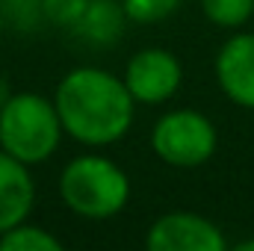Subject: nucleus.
<instances>
[{
  "instance_id": "6e6552de",
  "label": "nucleus",
  "mask_w": 254,
  "mask_h": 251,
  "mask_svg": "<svg viewBox=\"0 0 254 251\" xmlns=\"http://www.w3.org/2000/svg\"><path fill=\"white\" fill-rule=\"evenodd\" d=\"M36 204V184L30 166L0 148V234L27 222Z\"/></svg>"
},
{
  "instance_id": "f3484780",
  "label": "nucleus",
  "mask_w": 254,
  "mask_h": 251,
  "mask_svg": "<svg viewBox=\"0 0 254 251\" xmlns=\"http://www.w3.org/2000/svg\"><path fill=\"white\" fill-rule=\"evenodd\" d=\"M3 24H6V18H3V9H0V33H3Z\"/></svg>"
},
{
  "instance_id": "0eeeda50",
  "label": "nucleus",
  "mask_w": 254,
  "mask_h": 251,
  "mask_svg": "<svg viewBox=\"0 0 254 251\" xmlns=\"http://www.w3.org/2000/svg\"><path fill=\"white\" fill-rule=\"evenodd\" d=\"M216 83L228 101L254 110V33H237L219 48Z\"/></svg>"
},
{
  "instance_id": "20e7f679",
  "label": "nucleus",
  "mask_w": 254,
  "mask_h": 251,
  "mask_svg": "<svg viewBox=\"0 0 254 251\" xmlns=\"http://www.w3.org/2000/svg\"><path fill=\"white\" fill-rule=\"evenodd\" d=\"M219 145L213 122L198 110H172L157 119L151 130V151L175 169L204 166Z\"/></svg>"
},
{
  "instance_id": "f8f14e48",
  "label": "nucleus",
  "mask_w": 254,
  "mask_h": 251,
  "mask_svg": "<svg viewBox=\"0 0 254 251\" xmlns=\"http://www.w3.org/2000/svg\"><path fill=\"white\" fill-rule=\"evenodd\" d=\"M181 0H122L127 21L136 24H160L178 12Z\"/></svg>"
},
{
  "instance_id": "2eb2a0df",
  "label": "nucleus",
  "mask_w": 254,
  "mask_h": 251,
  "mask_svg": "<svg viewBox=\"0 0 254 251\" xmlns=\"http://www.w3.org/2000/svg\"><path fill=\"white\" fill-rule=\"evenodd\" d=\"M9 98H12V92H9V83H6V80L0 77V107H3V104H6Z\"/></svg>"
},
{
  "instance_id": "dca6fc26",
  "label": "nucleus",
  "mask_w": 254,
  "mask_h": 251,
  "mask_svg": "<svg viewBox=\"0 0 254 251\" xmlns=\"http://www.w3.org/2000/svg\"><path fill=\"white\" fill-rule=\"evenodd\" d=\"M237 251H254V240H243V243H237Z\"/></svg>"
},
{
  "instance_id": "f257e3e1",
  "label": "nucleus",
  "mask_w": 254,
  "mask_h": 251,
  "mask_svg": "<svg viewBox=\"0 0 254 251\" xmlns=\"http://www.w3.org/2000/svg\"><path fill=\"white\" fill-rule=\"evenodd\" d=\"M65 133L89 148H107L122 142L133 125L136 101L125 77L104 68H74L68 71L54 95Z\"/></svg>"
},
{
  "instance_id": "4468645a",
  "label": "nucleus",
  "mask_w": 254,
  "mask_h": 251,
  "mask_svg": "<svg viewBox=\"0 0 254 251\" xmlns=\"http://www.w3.org/2000/svg\"><path fill=\"white\" fill-rule=\"evenodd\" d=\"M89 0H42V9H45V21L65 27V30H74L86 12Z\"/></svg>"
},
{
  "instance_id": "7ed1b4c3",
  "label": "nucleus",
  "mask_w": 254,
  "mask_h": 251,
  "mask_svg": "<svg viewBox=\"0 0 254 251\" xmlns=\"http://www.w3.org/2000/svg\"><path fill=\"white\" fill-rule=\"evenodd\" d=\"M60 198L80 219H113L127 207L130 178L122 166L101 154L74 157L60 175Z\"/></svg>"
},
{
  "instance_id": "1a4fd4ad",
  "label": "nucleus",
  "mask_w": 254,
  "mask_h": 251,
  "mask_svg": "<svg viewBox=\"0 0 254 251\" xmlns=\"http://www.w3.org/2000/svg\"><path fill=\"white\" fill-rule=\"evenodd\" d=\"M125 21H127V15H125V9H122V3H113V0H89L80 24L74 27V33L83 36L92 45H110L122 33Z\"/></svg>"
},
{
  "instance_id": "9d476101",
  "label": "nucleus",
  "mask_w": 254,
  "mask_h": 251,
  "mask_svg": "<svg viewBox=\"0 0 254 251\" xmlns=\"http://www.w3.org/2000/svg\"><path fill=\"white\" fill-rule=\"evenodd\" d=\"M0 251H63V243L39 225H15L0 234Z\"/></svg>"
},
{
  "instance_id": "423d86ee",
  "label": "nucleus",
  "mask_w": 254,
  "mask_h": 251,
  "mask_svg": "<svg viewBox=\"0 0 254 251\" xmlns=\"http://www.w3.org/2000/svg\"><path fill=\"white\" fill-rule=\"evenodd\" d=\"M151 251H225V234L198 213H166L160 216L145 237Z\"/></svg>"
},
{
  "instance_id": "f03ea898",
  "label": "nucleus",
  "mask_w": 254,
  "mask_h": 251,
  "mask_svg": "<svg viewBox=\"0 0 254 251\" xmlns=\"http://www.w3.org/2000/svg\"><path fill=\"white\" fill-rule=\"evenodd\" d=\"M65 136L60 110L51 98L18 92L0 107V148L27 166L51 160Z\"/></svg>"
},
{
  "instance_id": "ddd939ff",
  "label": "nucleus",
  "mask_w": 254,
  "mask_h": 251,
  "mask_svg": "<svg viewBox=\"0 0 254 251\" xmlns=\"http://www.w3.org/2000/svg\"><path fill=\"white\" fill-rule=\"evenodd\" d=\"M3 18L21 30H33L39 21H45V9L42 0H0Z\"/></svg>"
},
{
  "instance_id": "39448f33",
  "label": "nucleus",
  "mask_w": 254,
  "mask_h": 251,
  "mask_svg": "<svg viewBox=\"0 0 254 251\" xmlns=\"http://www.w3.org/2000/svg\"><path fill=\"white\" fill-rule=\"evenodd\" d=\"M125 83L136 104H166L184 83V65L172 51L145 48L127 60Z\"/></svg>"
},
{
  "instance_id": "9b49d317",
  "label": "nucleus",
  "mask_w": 254,
  "mask_h": 251,
  "mask_svg": "<svg viewBox=\"0 0 254 251\" xmlns=\"http://www.w3.org/2000/svg\"><path fill=\"white\" fill-rule=\"evenodd\" d=\"M201 12L210 24L237 30L254 15V0H201Z\"/></svg>"
}]
</instances>
